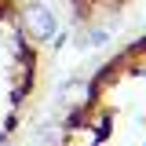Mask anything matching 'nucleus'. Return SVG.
I'll use <instances>...</instances> for the list:
<instances>
[{"mask_svg": "<svg viewBox=\"0 0 146 146\" xmlns=\"http://www.w3.org/2000/svg\"><path fill=\"white\" fill-rule=\"evenodd\" d=\"M18 26H22L26 40L51 44V36L58 33V15H55V7L48 0H26L22 11H18Z\"/></svg>", "mask_w": 146, "mask_h": 146, "instance_id": "obj_1", "label": "nucleus"}, {"mask_svg": "<svg viewBox=\"0 0 146 146\" xmlns=\"http://www.w3.org/2000/svg\"><path fill=\"white\" fill-rule=\"evenodd\" d=\"M58 139H62V124L44 121V124L36 128V135H33V146H58Z\"/></svg>", "mask_w": 146, "mask_h": 146, "instance_id": "obj_2", "label": "nucleus"}]
</instances>
